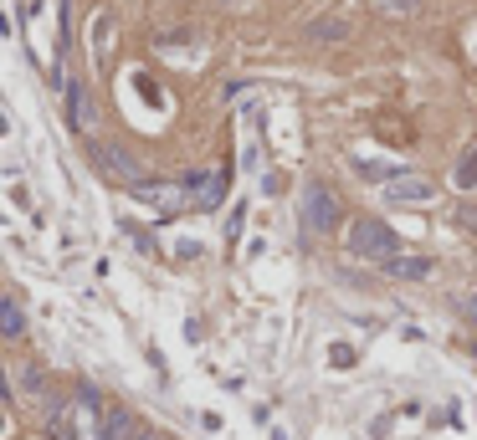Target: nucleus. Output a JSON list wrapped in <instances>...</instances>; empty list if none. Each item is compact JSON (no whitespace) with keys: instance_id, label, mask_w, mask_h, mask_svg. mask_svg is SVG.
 Here are the masks:
<instances>
[{"instance_id":"f257e3e1","label":"nucleus","mask_w":477,"mask_h":440,"mask_svg":"<svg viewBox=\"0 0 477 440\" xmlns=\"http://www.w3.org/2000/svg\"><path fill=\"white\" fill-rule=\"evenodd\" d=\"M396 231L385 220H354L350 225V252L354 256H369V261H390L396 256Z\"/></svg>"},{"instance_id":"f03ea898","label":"nucleus","mask_w":477,"mask_h":440,"mask_svg":"<svg viewBox=\"0 0 477 440\" xmlns=\"http://www.w3.org/2000/svg\"><path fill=\"white\" fill-rule=\"evenodd\" d=\"M88 154L98 159V170L108 174V179H118V185H144V170H139V159L128 154V149H118V143H103V139H93L88 143Z\"/></svg>"},{"instance_id":"7ed1b4c3","label":"nucleus","mask_w":477,"mask_h":440,"mask_svg":"<svg viewBox=\"0 0 477 440\" xmlns=\"http://www.w3.org/2000/svg\"><path fill=\"white\" fill-rule=\"evenodd\" d=\"M303 220H308V231L329 236V231L339 225V200H334V189H323V185H308V189H303Z\"/></svg>"},{"instance_id":"20e7f679","label":"nucleus","mask_w":477,"mask_h":440,"mask_svg":"<svg viewBox=\"0 0 477 440\" xmlns=\"http://www.w3.org/2000/svg\"><path fill=\"white\" fill-rule=\"evenodd\" d=\"M134 200H144V205H154V210H185L191 205V185L185 179H175V185H154V179H144V185H134Z\"/></svg>"},{"instance_id":"39448f33","label":"nucleus","mask_w":477,"mask_h":440,"mask_svg":"<svg viewBox=\"0 0 477 440\" xmlns=\"http://www.w3.org/2000/svg\"><path fill=\"white\" fill-rule=\"evenodd\" d=\"M385 195H390L396 205H426V200H436V185L421 179V174H400V179L385 185Z\"/></svg>"},{"instance_id":"423d86ee","label":"nucleus","mask_w":477,"mask_h":440,"mask_svg":"<svg viewBox=\"0 0 477 440\" xmlns=\"http://www.w3.org/2000/svg\"><path fill=\"white\" fill-rule=\"evenodd\" d=\"M185 185H191V210H210V205H221V195H226L221 174H185Z\"/></svg>"},{"instance_id":"0eeeda50","label":"nucleus","mask_w":477,"mask_h":440,"mask_svg":"<svg viewBox=\"0 0 477 440\" xmlns=\"http://www.w3.org/2000/svg\"><path fill=\"white\" fill-rule=\"evenodd\" d=\"M385 271L400 277V282H426V277H436V261H431V256H390Z\"/></svg>"},{"instance_id":"6e6552de","label":"nucleus","mask_w":477,"mask_h":440,"mask_svg":"<svg viewBox=\"0 0 477 440\" xmlns=\"http://www.w3.org/2000/svg\"><path fill=\"white\" fill-rule=\"evenodd\" d=\"M67 118H72V128L93 124V97H88L82 82H67Z\"/></svg>"},{"instance_id":"1a4fd4ad","label":"nucleus","mask_w":477,"mask_h":440,"mask_svg":"<svg viewBox=\"0 0 477 440\" xmlns=\"http://www.w3.org/2000/svg\"><path fill=\"white\" fill-rule=\"evenodd\" d=\"M98 440H134V420H128V409H108V415H103Z\"/></svg>"},{"instance_id":"9d476101","label":"nucleus","mask_w":477,"mask_h":440,"mask_svg":"<svg viewBox=\"0 0 477 440\" xmlns=\"http://www.w3.org/2000/svg\"><path fill=\"white\" fill-rule=\"evenodd\" d=\"M0 333H5V338H21V333H26V317H21V302L16 298L0 302Z\"/></svg>"},{"instance_id":"9b49d317","label":"nucleus","mask_w":477,"mask_h":440,"mask_svg":"<svg viewBox=\"0 0 477 440\" xmlns=\"http://www.w3.org/2000/svg\"><path fill=\"white\" fill-rule=\"evenodd\" d=\"M344 36H350V21H313V26H308V41H344Z\"/></svg>"},{"instance_id":"f8f14e48","label":"nucleus","mask_w":477,"mask_h":440,"mask_svg":"<svg viewBox=\"0 0 477 440\" xmlns=\"http://www.w3.org/2000/svg\"><path fill=\"white\" fill-rule=\"evenodd\" d=\"M457 185L462 189H477V143L462 154V164H457Z\"/></svg>"},{"instance_id":"ddd939ff","label":"nucleus","mask_w":477,"mask_h":440,"mask_svg":"<svg viewBox=\"0 0 477 440\" xmlns=\"http://www.w3.org/2000/svg\"><path fill=\"white\" fill-rule=\"evenodd\" d=\"M390 11H416V0H385Z\"/></svg>"},{"instance_id":"4468645a","label":"nucleus","mask_w":477,"mask_h":440,"mask_svg":"<svg viewBox=\"0 0 477 440\" xmlns=\"http://www.w3.org/2000/svg\"><path fill=\"white\" fill-rule=\"evenodd\" d=\"M462 307H467V317H472V323H477V292H472V298H467V302H462Z\"/></svg>"},{"instance_id":"2eb2a0df","label":"nucleus","mask_w":477,"mask_h":440,"mask_svg":"<svg viewBox=\"0 0 477 440\" xmlns=\"http://www.w3.org/2000/svg\"><path fill=\"white\" fill-rule=\"evenodd\" d=\"M139 440H164V435H139Z\"/></svg>"}]
</instances>
